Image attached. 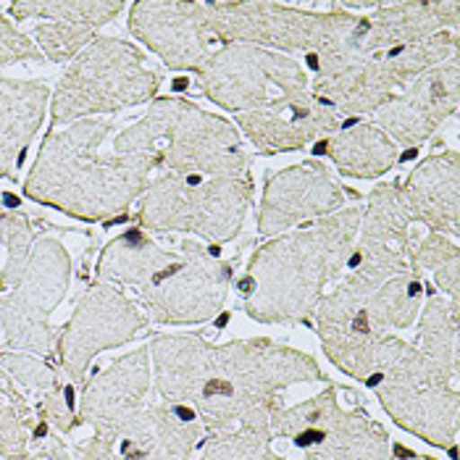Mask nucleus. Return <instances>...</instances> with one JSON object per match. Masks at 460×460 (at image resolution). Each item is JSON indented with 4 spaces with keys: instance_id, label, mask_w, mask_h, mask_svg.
<instances>
[{
    "instance_id": "f257e3e1",
    "label": "nucleus",
    "mask_w": 460,
    "mask_h": 460,
    "mask_svg": "<svg viewBox=\"0 0 460 460\" xmlns=\"http://www.w3.org/2000/svg\"><path fill=\"white\" fill-rule=\"evenodd\" d=\"M147 350L158 394L190 408L213 431L269 429L287 387L321 379L311 355L269 340L213 345L203 334H158Z\"/></svg>"
},
{
    "instance_id": "f03ea898",
    "label": "nucleus",
    "mask_w": 460,
    "mask_h": 460,
    "mask_svg": "<svg viewBox=\"0 0 460 460\" xmlns=\"http://www.w3.org/2000/svg\"><path fill=\"white\" fill-rule=\"evenodd\" d=\"M198 90L224 108L261 155L300 150L337 132L342 121L316 101L295 56L252 45H221L198 71Z\"/></svg>"
},
{
    "instance_id": "7ed1b4c3",
    "label": "nucleus",
    "mask_w": 460,
    "mask_h": 460,
    "mask_svg": "<svg viewBox=\"0 0 460 460\" xmlns=\"http://www.w3.org/2000/svg\"><path fill=\"white\" fill-rule=\"evenodd\" d=\"M116 121L82 119L50 129L24 179V195L84 224L129 213L155 166L140 155L113 150Z\"/></svg>"
},
{
    "instance_id": "20e7f679",
    "label": "nucleus",
    "mask_w": 460,
    "mask_h": 460,
    "mask_svg": "<svg viewBox=\"0 0 460 460\" xmlns=\"http://www.w3.org/2000/svg\"><path fill=\"white\" fill-rule=\"evenodd\" d=\"M363 203L295 226L271 237L250 255L240 295L250 319L261 323H297L314 319L321 297L348 269Z\"/></svg>"
},
{
    "instance_id": "39448f33",
    "label": "nucleus",
    "mask_w": 460,
    "mask_h": 460,
    "mask_svg": "<svg viewBox=\"0 0 460 460\" xmlns=\"http://www.w3.org/2000/svg\"><path fill=\"white\" fill-rule=\"evenodd\" d=\"M3 252L0 329L5 345L30 353H50L58 334L48 321L69 289V250L32 216L16 211Z\"/></svg>"
},
{
    "instance_id": "423d86ee",
    "label": "nucleus",
    "mask_w": 460,
    "mask_h": 460,
    "mask_svg": "<svg viewBox=\"0 0 460 460\" xmlns=\"http://www.w3.org/2000/svg\"><path fill=\"white\" fill-rule=\"evenodd\" d=\"M113 150L177 174L250 172V153L237 127L177 95L153 101L135 124L119 129Z\"/></svg>"
},
{
    "instance_id": "0eeeda50",
    "label": "nucleus",
    "mask_w": 460,
    "mask_h": 460,
    "mask_svg": "<svg viewBox=\"0 0 460 460\" xmlns=\"http://www.w3.org/2000/svg\"><path fill=\"white\" fill-rule=\"evenodd\" d=\"M252 195V172H161L147 181L137 200V224L145 232L190 234L203 245L218 248L243 232Z\"/></svg>"
},
{
    "instance_id": "6e6552de",
    "label": "nucleus",
    "mask_w": 460,
    "mask_h": 460,
    "mask_svg": "<svg viewBox=\"0 0 460 460\" xmlns=\"http://www.w3.org/2000/svg\"><path fill=\"white\" fill-rule=\"evenodd\" d=\"M161 82V71L147 64L135 42L98 35L71 58L50 95V129L153 103Z\"/></svg>"
},
{
    "instance_id": "1a4fd4ad",
    "label": "nucleus",
    "mask_w": 460,
    "mask_h": 460,
    "mask_svg": "<svg viewBox=\"0 0 460 460\" xmlns=\"http://www.w3.org/2000/svg\"><path fill=\"white\" fill-rule=\"evenodd\" d=\"M211 32L221 45H252L284 56L305 53L314 58L334 48L350 32L358 13L329 3H203Z\"/></svg>"
},
{
    "instance_id": "9d476101",
    "label": "nucleus",
    "mask_w": 460,
    "mask_h": 460,
    "mask_svg": "<svg viewBox=\"0 0 460 460\" xmlns=\"http://www.w3.org/2000/svg\"><path fill=\"white\" fill-rule=\"evenodd\" d=\"M450 56H458V32H442L416 45L371 53L337 69L314 74L311 90L321 106L345 124L355 116L376 113L416 76L439 66Z\"/></svg>"
},
{
    "instance_id": "9b49d317",
    "label": "nucleus",
    "mask_w": 460,
    "mask_h": 460,
    "mask_svg": "<svg viewBox=\"0 0 460 460\" xmlns=\"http://www.w3.org/2000/svg\"><path fill=\"white\" fill-rule=\"evenodd\" d=\"M269 431L289 439L297 460H390V437L355 400L329 387L316 397L271 413Z\"/></svg>"
},
{
    "instance_id": "f8f14e48",
    "label": "nucleus",
    "mask_w": 460,
    "mask_h": 460,
    "mask_svg": "<svg viewBox=\"0 0 460 460\" xmlns=\"http://www.w3.org/2000/svg\"><path fill=\"white\" fill-rule=\"evenodd\" d=\"M456 376V371L402 342L371 385L394 424L431 445L453 447L458 434Z\"/></svg>"
},
{
    "instance_id": "ddd939ff",
    "label": "nucleus",
    "mask_w": 460,
    "mask_h": 460,
    "mask_svg": "<svg viewBox=\"0 0 460 460\" xmlns=\"http://www.w3.org/2000/svg\"><path fill=\"white\" fill-rule=\"evenodd\" d=\"M234 263L221 250L181 240L166 263L135 289L145 319L155 323H203L224 311L234 284Z\"/></svg>"
},
{
    "instance_id": "4468645a",
    "label": "nucleus",
    "mask_w": 460,
    "mask_h": 460,
    "mask_svg": "<svg viewBox=\"0 0 460 460\" xmlns=\"http://www.w3.org/2000/svg\"><path fill=\"white\" fill-rule=\"evenodd\" d=\"M145 326V314L137 311L121 287L106 282L93 284L79 297L66 326L58 332L61 366L71 379H82L95 355L108 348L127 345Z\"/></svg>"
},
{
    "instance_id": "2eb2a0df",
    "label": "nucleus",
    "mask_w": 460,
    "mask_h": 460,
    "mask_svg": "<svg viewBox=\"0 0 460 460\" xmlns=\"http://www.w3.org/2000/svg\"><path fill=\"white\" fill-rule=\"evenodd\" d=\"M200 426L190 408L142 405L121 424L98 431L84 447V460H190Z\"/></svg>"
},
{
    "instance_id": "dca6fc26",
    "label": "nucleus",
    "mask_w": 460,
    "mask_h": 460,
    "mask_svg": "<svg viewBox=\"0 0 460 460\" xmlns=\"http://www.w3.org/2000/svg\"><path fill=\"white\" fill-rule=\"evenodd\" d=\"M127 24L129 32L164 61V66L174 71L198 74L218 45L203 3L140 0L129 5Z\"/></svg>"
},
{
    "instance_id": "f3484780",
    "label": "nucleus",
    "mask_w": 460,
    "mask_h": 460,
    "mask_svg": "<svg viewBox=\"0 0 460 460\" xmlns=\"http://www.w3.org/2000/svg\"><path fill=\"white\" fill-rule=\"evenodd\" d=\"M348 206L345 187L323 161H303L266 177L258 208V234L277 237Z\"/></svg>"
},
{
    "instance_id": "a211bd4d",
    "label": "nucleus",
    "mask_w": 460,
    "mask_h": 460,
    "mask_svg": "<svg viewBox=\"0 0 460 460\" xmlns=\"http://www.w3.org/2000/svg\"><path fill=\"white\" fill-rule=\"evenodd\" d=\"M460 58L450 56L439 66L416 76L397 98L374 113V124L397 147H421L439 127L458 113Z\"/></svg>"
},
{
    "instance_id": "6ab92c4d",
    "label": "nucleus",
    "mask_w": 460,
    "mask_h": 460,
    "mask_svg": "<svg viewBox=\"0 0 460 460\" xmlns=\"http://www.w3.org/2000/svg\"><path fill=\"white\" fill-rule=\"evenodd\" d=\"M124 8L121 0H24L8 5L16 22H37L30 37L42 58L53 64L76 58Z\"/></svg>"
},
{
    "instance_id": "aec40b11",
    "label": "nucleus",
    "mask_w": 460,
    "mask_h": 460,
    "mask_svg": "<svg viewBox=\"0 0 460 460\" xmlns=\"http://www.w3.org/2000/svg\"><path fill=\"white\" fill-rule=\"evenodd\" d=\"M150 387V350L147 345L129 355L116 358L106 371L93 376L79 402V421L98 431L121 424L137 413Z\"/></svg>"
},
{
    "instance_id": "412c9836",
    "label": "nucleus",
    "mask_w": 460,
    "mask_h": 460,
    "mask_svg": "<svg viewBox=\"0 0 460 460\" xmlns=\"http://www.w3.org/2000/svg\"><path fill=\"white\" fill-rule=\"evenodd\" d=\"M416 221L429 232L456 240L460 232V155L442 150L421 161L400 184Z\"/></svg>"
},
{
    "instance_id": "4be33fe9",
    "label": "nucleus",
    "mask_w": 460,
    "mask_h": 460,
    "mask_svg": "<svg viewBox=\"0 0 460 460\" xmlns=\"http://www.w3.org/2000/svg\"><path fill=\"white\" fill-rule=\"evenodd\" d=\"M50 106L45 82L0 79V179H16Z\"/></svg>"
},
{
    "instance_id": "5701e85b",
    "label": "nucleus",
    "mask_w": 460,
    "mask_h": 460,
    "mask_svg": "<svg viewBox=\"0 0 460 460\" xmlns=\"http://www.w3.org/2000/svg\"><path fill=\"white\" fill-rule=\"evenodd\" d=\"M316 153L348 179H379L400 164V147L374 121H345L319 140Z\"/></svg>"
},
{
    "instance_id": "b1692460",
    "label": "nucleus",
    "mask_w": 460,
    "mask_h": 460,
    "mask_svg": "<svg viewBox=\"0 0 460 460\" xmlns=\"http://www.w3.org/2000/svg\"><path fill=\"white\" fill-rule=\"evenodd\" d=\"M169 255H172V248L158 245L145 229L135 226L113 237L103 248L95 274H98V282L137 289L166 263Z\"/></svg>"
},
{
    "instance_id": "393cba45",
    "label": "nucleus",
    "mask_w": 460,
    "mask_h": 460,
    "mask_svg": "<svg viewBox=\"0 0 460 460\" xmlns=\"http://www.w3.org/2000/svg\"><path fill=\"white\" fill-rule=\"evenodd\" d=\"M419 316L416 348L458 374V300L442 292H426L424 311Z\"/></svg>"
},
{
    "instance_id": "a878e982",
    "label": "nucleus",
    "mask_w": 460,
    "mask_h": 460,
    "mask_svg": "<svg viewBox=\"0 0 460 460\" xmlns=\"http://www.w3.org/2000/svg\"><path fill=\"white\" fill-rule=\"evenodd\" d=\"M413 266L424 274L429 271L431 279L437 284V289L453 300H458L460 287V252L456 240L437 234V232H426L424 237H419L413 243L411 252Z\"/></svg>"
},
{
    "instance_id": "bb28decb",
    "label": "nucleus",
    "mask_w": 460,
    "mask_h": 460,
    "mask_svg": "<svg viewBox=\"0 0 460 460\" xmlns=\"http://www.w3.org/2000/svg\"><path fill=\"white\" fill-rule=\"evenodd\" d=\"M32 437L35 431L30 405L24 394L16 390L11 374L0 366V456L22 458Z\"/></svg>"
},
{
    "instance_id": "cd10ccee",
    "label": "nucleus",
    "mask_w": 460,
    "mask_h": 460,
    "mask_svg": "<svg viewBox=\"0 0 460 460\" xmlns=\"http://www.w3.org/2000/svg\"><path fill=\"white\" fill-rule=\"evenodd\" d=\"M203 460H284L271 447V431L269 429H226L208 439Z\"/></svg>"
},
{
    "instance_id": "c85d7f7f",
    "label": "nucleus",
    "mask_w": 460,
    "mask_h": 460,
    "mask_svg": "<svg viewBox=\"0 0 460 460\" xmlns=\"http://www.w3.org/2000/svg\"><path fill=\"white\" fill-rule=\"evenodd\" d=\"M42 53L37 50L32 37L19 30L11 19L0 16V66L24 64V61H40Z\"/></svg>"
},
{
    "instance_id": "c756f323",
    "label": "nucleus",
    "mask_w": 460,
    "mask_h": 460,
    "mask_svg": "<svg viewBox=\"0 0 460 460\" xmlns=\"http://www.w3.org/2000/svg\"><path fill=\"white\" fill-rule=\"evenodd\" d=\"M3 460H69V456H66L58 445H53V447L40 450V453H35V456H22V458H3Z\"/></svg>"
},
{
    "instance_id": "7c9ffc66",
    "label": "nucleus",
    "mask_w": 460,
    "mask_h": 460,
    "mask_svg": "<svg viewBox=\"0 0 460 460\" xmlns=\"http://www.w3.org/2000/svg\"><path fill=\"white\" fill-rule=\"evenodd\" d=\"M13 216H16V211H0V248H5V243H8L11 226H13Z\"/></svg>"
},
{
    "instance_id": "2f4dec72",
    "label": "nucleus",
    "mask_w": 460,
    "mask_h": 460,
    "mask_svg": "<svg viewBox=\"0 0 460 460\" xmlns=\"http://www.w3.org/2000/svg\"><path fill=\"white\" fill-rule=\"evenodd\" d=\"M397 460H431V458H419V456H405V458H397Z\"/></svg>"
}]
</instances>
